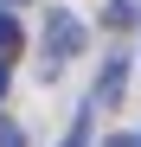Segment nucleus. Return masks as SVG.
Masks as SVG:
<instances>
[{"mask_svg":"<svg viewBox=\"0 0 141 147\" xmlns=\"http://www.w3.org/2000/svg\"><path fill=\"white\" fill-rule=\"evenodd\" d=\"M122 83H128V58H115V64L103 70V83H96V102H115V96H122Z\"/></svg>","mask_w":141,"mask_h":147,"instance_id":"nucleus-2","label":"nucleus"},{"mask_svg":"<svg viewBox=\"0 0 141 147\" xmlns=\"http://www.w3.org/2000/svg\"><path fill=\"white\" fill-rule=\"evenodd\" d=\"M109 147H141V134H115V141H109Z\"/></svg>","mask_w":141,"mask_h":147,"instance_id":"nucleus-6","label":"nucleus"},{"mask_svg":"<svg viewBox=\"0 0 141 147\" xmlns=\"http://www.w3.org/2000/svg\"><path fill=\"white\" fill-rule=\"evenodd\" d=\"M45 38H52V64H58V58H70V51L83 45V26H77L70 13H52V32H45Z\"/></svg>","mask_w":141,"mask_h":147,"instance_id":"nucleus-1","label":"nucleus"},{"mask_svg":"<svg viewBox=\"0 0 141 147\" xmlns=\"http://www.w3.org/2000/svg\"><path fill=\"white\" fill-rule=\"evenodd\" d=\"M109 26H135V19H141V0H109Z\"/></svg>","mask_w":141,"mask_h":147,"instance_id":"nucleus-3","label":"nucleus"},{"mask_svg":"<svg viewBox=\"0 0 141 147\" xmlns=\"http://www.w3.org/2000/svg\"><path fill=\"white\" fill-rule=\"evenodd\" d=\"M64 147H90V115H77V128L64 134Z\"/></svg>","mask_w":141,"mask_h":147,"instance_id":"nucleus-4","label":"nucleus"},{"mask_svg":"<svg viewBox=\"0 0 141 147\" xmlns=\"http://www.w3.org/2000/svg\"><path fill=\"white\" fill-rule=\"evenodd\" d=\"M0 83H7V70H0Z\"/></svg>","mask_w":141,"mask_h":147,"instance_id":"nucleus-7","label":"nucleus"},{"mask_svg":"<svg viewBox=\"0 0 141 147\" xmlns=\"http://www.w3.org/2000/svg\"><path fill=\"white\" fill-rule=\"evenodd\" d=\"M13 45H19V26H13L7 13H0V51H13Z\"/></svg>","mask_w":141,"mask_h":147,"instance_id":"nucleus-5","label":"nucleus"}]
</instances>
